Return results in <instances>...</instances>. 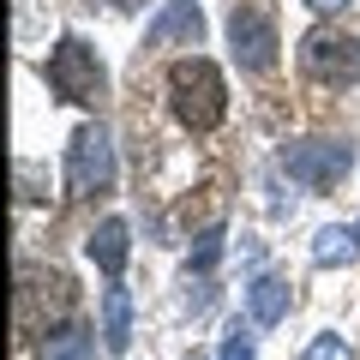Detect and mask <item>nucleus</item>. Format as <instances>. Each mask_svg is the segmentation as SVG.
I'll list each match as a JSON object with an SVG mask.
<instances>
[{"label": "nucleus", "instance_id": "7ed1b4c3", "mask_svg": "<svg viewBox=\"0 0 360 360\" xmlns=\"http://www.w3.org/2000/svg\"><path fill=\"white\" fill-rule=\"evenodd\" d=\"M283 174L300 180L307 193H330L354 174V139L342 132H319V139H295L283 144Z\"/></svg>", "mask_w": 360, "mask_h": 360}, {"label": "nucleus", "instance_id": "1a4fd4ad", "mask_svg": "<svg viewBox=\"0 0 360 360\" xmlns=\"http://www.w3.org/2000/svg\"><path fill=\"white\" fill-rule=\"evenodd\" d=\"M288 307H295V288H288V276H252V283H246V312H252V324H283L288 319Z\"/></svg>", "mask_w": 360, "mask_h": 360}, {"label": "nucleus", "instance_id": "f03ea898", "mask_svg": "<svg viewBox=\"0 0 360 360\" xmlns=\"http://www.w3.org/2000/svg\"><path fill=\"white\" fill-rule=\"evenodd\" d=\"M42 78H49V90L60 103H78V108H96L108 96V72H103V60H96V49H90L84 37L54 42L49 60H42Z\"/></svg>", "mask_w": 360, "mask_h": 360}, {"label": "nucleus", "instance_id": "a211bd4d", "mask_svg": "<svg viewBox=\"0 0 360 360\" xmlns=\"http://www.w3.org/2000/svg\"><path fill=\"white\" fill-rule=\"evenodd\" d=\"M193 360H198V354H193Z\"/></svg>", "mask_w": 360, "mask_h": 360}, {"label": "nucleus", "instance_id": "9b49d317", "mask_svg": "<svg viewBox=\"0 0 360 360\" xmlns=\"http://www.w3.org/2000/svg\"><path fill=\"white\" fill-rule=\"evenodd\" d=\"M42 360H96V336L84 319H66L54 330H42Z\"/></svg>", "mask_w": 360, "mask_h": 360}, {"label": "nucleus", "instance_id": "423d86ee", "mask_svg": "<svg viewBox=\"0 0 360 360\" xmlns=\"http://www.w3.org/2000/svg\"><path fill=\"white\" fill-rule=\"evenodd\" d=\"M300 72L324 90L360 84V37L354 30H336V25H312L300 37Z\"/></svg>", "mask_w": 360, "mask_h": 360}, {"label": "nucleus", "instance_id": "4468645a", "mask_svg": "<svg viewBox=\"0 0 360 360\" xmlns=\"http://www.w3.org/2000/svg\"><path fill=\"white\" fill-rule=\"evenodd\" d=\"M217 360H252V330L246 324H229V336H222V354Z\"/></svg>", "mask_w": 360, "mask_h": 360}, {"label": "nucleus", "instance_id": "9d476101", "mask_svg": "<svg viewBox=\"0 0 360 360\" xmlns=\"http://www.w3.org/2000/svg\"><path fill=\"white\" fill-rule=\"evenodd\" d=\"M360 258V222H330V229H319V240H312V264L319 270H342Z\"/></svg>", "mask_w": 360, "mask_h": 360}, {"label": "nucleus", "instance_id": "dca6fc26", "mask_svg": "<svg viewBox=\"0 0 360 360\" xmlns=\"http://www.w3.org/2000/svg\"><path fill=\"white\" fill-rule=\"evenodd\" d=\"M37 180H42L37 162H18V198H25V205H30V198H42V193H37Z\"/></svg>", "mask_w": 360, "mask_h": 360}, {"label": "nucleus", "instance_id": "ddd939ff", "mask_svg": "<svg viewBox=\"0 0 360 360\" xmlns=\"http://www.w3.org/2000/svg\"><path fill=\"white\" fill-rule=\"evenodd\" d=\"M300 360H354V342H348L342 330H319V336L307 342V354H300Z\"/></svg>", "mask_w": 360, "mask_h": 360}, {"label": "nucleus", "instance_id": "39448f33", "mask_svg": "<svg viewBox=\"0 0 360 360\" xmlns=\"http://www.w3.org/2000/svg\"><path fill=\"white\" fill-rule=\"evenodd\" d=\"M115 180H120L115 139H108L103 120H84L72 132V144H66V186H72V198H103V193H115Z\"/></svg>", "mask_w": 360, "mask_h": 360}, {"label": "nucleus", "instance_id": "0eeeda50", "mask_svg": "<svg viewBox=\"0 0 360 360\" xmlns=\"http://www.w3.org/2000/svg\"><path fill=\"white\" fill-rule=\"evenodd\" d=\"M162 42H186V49L205 42V13H198V0H162V13L150 18V30H144V49H162Z\"/></svg>", "mask_w": 360, "mask_h": 360}, {"label": "nucleus", "instance_id": "6e6552de", "mask_svg": "<svg viewBox=\"0 0 360 360\" xmlns=\"http://www.w3.org/2000/svg\"><path fill=\"white\" fill-rule=\"evenodd\" d=\"M84 252H90V264L103 270L108 283H120V276H127V258H132V229H127V217L96 222V234L84 240Z\"/></svg>", "mask_w": 360, "mask_h": 360}, {"label": "nucleus", "instance_id": "f257e3e1", "mask_svg": "<svg viewBox=\"0 0 360 360\" xmlns=\"http://www.w3.org/2000/svg\"><path fill=\"white\" fill-rule=\"evenodd\" d=\"M168 115L180 120L186 132H217L229 120V78H222L217 60L205 54H186V60L168 66Z\"/></svg>", "mask_w": 360, "mask_h": 360}, {"label": "nucleus", "instance_id": "f8f14e48", "mask_svg": "<svg viewBox=\"0 0 360 360\" xmlns=\"http://www.w3.org/2000/svg\"><path fill=\"white\" fill-rule=\"evenodd\" d=\"M103 348L108 354L132 348V295L120 283H108V295H103Z\"/></svg>", "mask_w": 360, "mask_h": 360}, {"label": "nucleus", "instance_id": "2eb2a0df", "mask_svg": "<svg viewBox=\"0 0 360 360\" xmlns=\"http://www.w3.org/2000/svg\"><path fill=\"white\" fill-rule=\"evenodd\" d=\"M217 258H222V229H205L198 246H193V270H210Z\"/></svg>", "mask_w": 360, "mask_h": 360}, {"label": "nucleus", "instance_id": "f3484780", "mask_svg": "<svg viewBox=\"0 0 360 360\" xmlns=\"http://www.w3.org/2000/svg\"><path fill=\"white\" fill-rule=\"evenodd\" d=\"M312 13H342V6H354V0H307Z\"/></svg>", "mask_w": 360, "mask_h": 360}, {"label": "nucleus", "instance_id": "20e7f679", "mask_svg": "<svg viewBox=\"0 0 360 360\" xmlns=\"http://www.w3.org/2000/svg\"><path fill=\"white\" fill-rule=\"evenodd\" d=\"M283 49L276 0H229V54L240 72H270Z\"/></svg>", "mask_w": 360, "mask_h": 360}]
</instances>
